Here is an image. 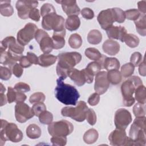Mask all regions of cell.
<instances>
[{"instance_id": "obj_1", "label": "cell", "mask_w": 146, "mask_h": 146, "mask_svg": "<svg viewBox=\"0 0 146 146\" xmlns=\"http://www.w3.org/2000/svg\"><path fill=\"white\" fill-rule=\"evenodd\" d=\"M60 78L56 80V86L55 88V98L65 105L76 106L80 97L76 88L63 82Z\"/></svg>"}, {"instance_id": "obj_2", "label": "cell", "mask_w": 146, "mask_h": 146, "mask_svg": "<svg viewBox=\"0 0 146 146\" xmlns=\"http://www.w3.org/2000/svg\"><path fill=\"white\" fill-rule=\"evenodd\" d=\"M58 62L56 73L59 78L64 80L68 76V72L78 64L82 59V55L78 52L60 53L58 55Z\"/></svg>"}, {"instance_id": "obj_3", "label": "cell", "mask_w": 146, "mask_h": 146, "mask_svg": "<svg viewBox=\"0 0 146 146\" xmlns=\"http://www.w3.org/2000/svg\"><path fill=\"white\" fill-rule=\"evenodd\" d=\"M23 137V133L13 123H9L6 120H1L0 145L2 146L6 141L9 140L13 143L21 141Z\"/></svg>"}, {"instance_id": "obj_4", "label": "cell", "mask_w": 146, "mask_h": 146, "mask_svg": "<svg viewBox=\"0 0 146 146\" xmlns=\"http://www.w3.org/2000/svg\"><path fill=\"white\" fill-rule=\"evenodd\" d=\"M143 84L142 80L139 76H130L121 86V92L123 96V104L125 107H131L135 103L133 94L137 87Z\"/></svg>"}, {"instance_id": "obj_5", "label": "cell", "mask_w": 146, "mask_h": 146, "mask_svg": "<svg viewBox=\"0 0 146 146\" xmlns=\"http://www.w3.org/2000/svg\"><path fill=\"white\" fill-rule=\"evenodd\" d=\"M145 117H136L129 131V137L133 140V145H145Z\"/></svg>"}, {"instance_id": "obj_6", "label": "cell", "mask_w": 146, "mask_h": 146, "mask_svg": "<svg viewBox=\"0 0 146 146\" xmlns=\"http://www.w3.org/2000/svg\"><path fill=\"white\" fill-rule=\"evenodd\" d=\"M1 48L6 50L8 55L16 62L20 60L25 49L12 36H7L1 41Z\"/></svg>"}, {"instance_id": "obj_7", "label": "cell", "mask_w": 146, "mask_h": 146, "mask_svg": "<svg viewBox=\"0 0 146 146\" xmlns=\"http://www.w3.org/2000/svg\"><path fill=\"white\" fill-rule=\"evenodd\" d=\"M88 106L84 101H79L76 107H65L61 110V114L65 117H70L78 122H82L86 119Z\"/></svg>"}, {"instance_id": "obj_8", "label": "cell", "mask_w": 146, "mask_h": 146, "mask_svg": "<svg viewBox=\"0 0 146 146\" xmlns=\"http://www.w3.org/2000/svg\"><path fill=\"white\" fill-rule=\"evenodd\" d=\"M74 130L72 124L66 120L52 122L48 124V131L52 136H67Z\"/></svg>"}, {"instance_id": "obj_9", "label": "cell", "mask_w": 146, "mask_h": 146, "mask_svg": "<svg viewBox=\"0 0 146 146\" xmlns=\"http://www.w3.org/2000/svg\"><path fill=\"white\" fill-rule=\"evenodd\" d=\"M42 26L46 30L60 31L65 29L64 19L63 17L58 15L56 13H51L43 17Z\"/></svg>"}, {"instance_id": "obj_10", "label": "cell", "mask_w": 146, "mask_h": 146, "mask_svg": "<svg viewBox=\"0 0 146 146\" xmlns=\"http://www.w3.org/2000/svg\"><path fill=\"white\" fill-rule=\"evenodd\" d=\"M38 29L35 24L31 22L27 23L17 33L18 42L23 46L27 44L34 38Z\"/></svg>"}, {"instance_id": "obj_11", "label": "cell", "mask_w": 146, "mask_h": 146, "mask_svg": "<svg viewBox=\"0 0 146 146\" xmlns=\"http://www.w3.org/2000/svg\"><path fill=\"white\" fill-rule=\"evenodd\" d=\"M32 108L24 102L17 103L15 106V117L21 123H25L34 116Z\"/></svg>"}, {"instance_id": "obj_12", "label": "cell", "mask_w": 146, "mask_h": 146, "mask_svg": "<svg viewBox=\"0 0 146 146\" xmlns=\"http://www.w3.org/2000/svg\"><path fill=\"white\" fill-rule=\"evenodd\" d=\"M38 5V2L36 1H18L16 2L15 7L17 10L18 17L22 19L29 18L31 10L36 8Z\"/></svg>"}, {"instance_id": "obj_13", "label": "cell", "mask_w": 146, "mask_h": 146, "mask_svg": "<svg viewBox=\"0 0 146 146\" xmlns=\"http://www.w3.org/2000/svg\"><path fill=\"white\" fill-rule=\"evenodd\" d=\"M132 121L131 114L125 108L118 109L115 114L114 123L116 128L125 129Z\"/></svg>"}, {"instance_id": "obj_14", "label": "cell", "mask_w": 146, "mask_h": 146, "mask_svg": "<svg viewBox=\"0 0 146 146\" xmlns=\"http://www.w3.org/2000/svg\"><path fill=\"white\" fill-rule=\"evenodd\" d=\"M110 86V82L107 79V72L99 71L95 75L94 90L99 95L104 94Z\"/></svg>"}, {"instance_id": "obj_15", "label": "cell", "mask_w": 146, "mask_h": 146, "mask_svg": "<svg viewBox=\"0 0 146 146\" xmlns=\"http://www.w3.org/2000/svg\"><path fill=\"white\" fill-rule=\"evenodd\" d=\"M97 20L102 29L106 30L112 26L115 22L113 13L111 9H107L101 11L98 17Z\"/></svg>"}, {"instance_id": "obj_16", "label": "cell", "mask_w": 146, "mask_h": 146, "mask_svg": "<svg viewBox=\"0 0 146 146\" xmlns=\"http://www.w3.org/2000/svg\"><path fill=\"white\" fill-rule=\"evenodd\" d=\"M124 129L116 128L109 135L108 140L110 144L114 146L124 145L127 138Z\"/></svg>"}, {"instance_id": "obj_17", "label": "cell", "mask_w": 146, "mask_h": 146, "mask_svg": "<svg viewBox=\"0 0 146 146\" xmlns=\"http://www.w3.org/2000/svg\"><path fill=\"white\" fill-rule=\"evenodd\" d=\"M57 3L61 4L63 11L68 16L78 15L80 13V9L75 0H63L56 1Z\"/></svg>"}, {"instance_id": "obj_18", "label": "cell", "mask_w": 146, "mask_h": 146, "mask_svg": "<svg viewBox=\"0 0 146 146\" xmlns=\"http://www.w3.org/2000/svg\"><path fill=\"white\" fill-rule=\"evenodd\" d=\"M106 33L110 39H118L123 42L124 38L127 35V31L123 26H112L106 30Z\"/></svg>"}, {"instance_id": "obj_19", "label": "cell", "mask_w": 146, "mask_h": 146, "mask_svg": "<svg viewBox=\"0 0 146 146\" xmlns=\"http://www.w3.org/2000/svg\"><path fill=\"white\" fill-rule=\"evenodd\" d=\"M102 66L103 69L107 71L111 70H118L120 67V62L116 58H108L102 55L101 58L98 60Z\"/></svg>"}, {"instance_id": "obj_20", "label": "cell", "mask_w": 146, "mask_h": 146, "mask_svg": "<svg viewBox=\"0 0 146 146\" xmlns=\"http://www.w3.org/2000/svg\"><path fill=\"white\" fill-rule=\"evenodd\" d=\"M119 43L112 39H107L103 44L102 48L103 51L110 55H115L120 51Z\"/></svg>"}, {"instance_id": "obj_21", "label": "cell", "mask_w": 146, "mask_h": 146, "mask_svg": "<svg viewBox=\"0 0 146 146\" xmlns=\"http://www.w3.org/2000/svg\"><path fill=\"white\" fill-rule=\"evenodd\" d=\"M68 76L78 86H82L86 83V78L82 70L71 68L68 72Z\"/></svg>"}, {"instance_id": "obj_22", "label": "cell", "mask_w": 146, "mask_h": 146, "mask_svg": "<svg viewBox=\"0 0 146 146\" xmlns=\"http://www.w3.org/2000/svg\"><path fill=\"white\" fill-rule=\"evenodd\" d=\"M66 35V30L60 31H54L52 36L53 42V47L55 50H58L63 48L65 45L64 37Z\"/></svg>"}, {"instance_id": "obj_23", "label": "cell", "mask_w": 146, "mask_h": 146, "mask_svg": "<svg viewBox=\"0 0 146 146\" xmlns=\"http://www.w3.org/2000/svg\"><path fill=\"white\" fill-rule=\"evenodd\" d=\"M57 56L48 54H43L38 56V64L47 67L54 64L57 60Z\"/></svg>"}, {"instance_id": "obj_24", "label": "cell", "mask_w": 146, "mask_h": 146, "mask_svg": "<svg viewBox=\"0 0 146 146\" xmlns=\"http://www.w3.org/2000/svg\"><path fill=\"white\" fill-rule=\"evenodd\" d=\"M80 25V20L78 15L68 16L66 20L64 26L66 29L70 31L76 30Z\"/></svg>"}, {"instance_id": "obj_25", "label": "cell", "mask_w": 146, "mask_h": 146, "mask_svg": "<svg viewBox=\"0 0 146 146\" xmlns=\"http://www.w3.org/2000/svg\"><path fill=\"white\" fill-rule=\"evenodd\" d=\"M38 44L41 51L44 54H49L54 48L52 38L48 35L42 38Z\"/></svg>"}, {"instance_id": "obj_26", "label": "cell", "mask_w": 146, "mask_h": 146, "mask_svg": "<svg viewBox=\"0 0 146 146\" xmlns=\"http://www.w3.org/2000/svg\"><path fill=\"white\" fill-rule=\"evenodd\" d=\"M146 16L145 14H141L139 18L135 21L136 29L137 32L141 36H145L146 35Z\"/></svg>"}, {"instance_id": "obj_27", "label": "cell", "mask_w": 146, "mask_h": 146, "mask_svg": "<svg viewBox=\"0 0 146 146\" xmlns=\"http://www.w3.org/2000/svg\"><path fill=\"white\" fill-rule=\"evenodd\" d=\"M26 133L29 138L35 139L39 138L41 136L42 131L38 125L35 124H31L27 127Z\"/></svg>"}, {"instance_id": "obj_28", "label": "cell", "mask_w": 146, "mask_h": 146, "mask_svg": "<svg viewBox=\"0 0 146 146\" xmlns=\"http://www.w3.org/2000/svg\"><path fill=\"white\" fill-rule=\"evenodd\" d=\"M87 41L91 44H98L102 40V34L96 29L91 30L87 34Z\"/></svg>"}, {"instance_id": "obj_29", "label": "cell", "mask_w": 146, "mask_h": 146, "mask_svg": "<svg viewBox=\"0 0 146 146\" xmlns=\"http://www.w3.org/2000/svg\"><path fill=\"white\" fill-rule=\"evenodd\" d=\"M107 76L108 82L113 85H116L121 81L122 76L118 70H111L107 72Z\"/></svg>"}, {"instance_id": "obj_30", "label": "cell", "mask_w": 146, "mask_h": 146, "mask_svg": "<svg viewBox=\"0 0 146 146\" xmlns=\"http://www.w3.org/2000/svg\"><path fill=\"white\" fill-rule=\"evenodd\" d=\"M99 137V134L95 129L91 128L88 130H87L84 134L83 135V141L84 143L88 144H91L95 143Z\"/></svg>"}, {"instance_id": "obj_31", "label": "cell", "mask_w": 146, "mask_h": 146, "mask_svg": "<svg viewBox=\"0 0 146 146\" xmlns=\"http://www.w3.org/2000/svg\"><path fill=\"white\" fill-rule=\"evenodd\" d=\"M10 1H0V13L4 17H10L14 13V9L10 5Z\"/></svg>"}, {"instance_id": "obj_32", "label": "cell", "mask_w": 146, "mask_h": 146, "mask_svg": "<svg viewBox=\"0 0 146 146\" xmlns=\"http://www.w3.org/2000/svg\"><path fill=\"white\" fill-rule=\"evenodd\" d=\"M145 87L143 85H140L136 87L135 91V99H136L138 103L145 104L146 102V92Z\"/></svg>"}, {"instance_id": "obj_33", "label": "cell", "mask_w": 146, "mask_h": 146, "mask_svg": "<svg viewBox=\"0 0 146 146\" xmlns=\"http://www.w3.org/2000/svg\"><path fill=\"white\" fill-rule=\"evenodd\" d=\"M68 42L71 48L74 49H77L80 47L82 44L83 40L81 36L79 34L74 33L70 35Z\"/></svg>"}, {"instance_id": "obj_34", "label": "cell", "mask_w": 146, "mask_h": 146, "mask_svg": "<svg viewBox=\"0 0 146 146\" xmlns=\"http://www.w3.org/2000/svg\"><path fill=\"white\" fill-rule=\"evenodd\" d=\"M139 38L132 34H127L123 40V42H125V44L131 48L137 47L139 44Z\"/></svg>"}, {"instance_id": "obj_35", "label": "cell", "mask_w": 146, "mask_h": 146, "mask_svg": "<svg viewBox=\"0 0 146 146\" xmlns=\"http://www.w3.org/2000/svg\"><path fill=\"white\" fill-rule=\"evenodd\" d=\"M85 55L90 59L98 61L102 56V54L100 51L94 47H89L85 50Z\"/></svg>"}, {"instance_id": "obj_36", "label": "cell", "mask_w": 146, "mask_h": 146, "mask_svg": "<svg viewBox=\"0 0 146 146\" xmlns=\"http://www.w3.org/2000/svg\"><path fill=\"white\" fill-rule=\"evenodd\" d=\"M134 70V66L131 63H127L121 66L120 73L124 78H129L133 74Z\"/></svg>"}, {"instance_id": "obj_37", "label": "cell", "mask_w": 146, "mask_h": 146, "mask_svg": "<svg viewBox=\"0 0 146 146\" xmlns=\"http://www.w3.org/2000/svg\"><path fill=\"white\" fill-rule=\"evenodd\" d=\"M85 68L90 73L94 76L96 75V74L99 71H100V70L103 69V67L99 61H95L89 63Z\"/></svg>"}, {"instance_id": "obj_38", "label": "cell", "mask_w": 146, "mask_h": 146, "mask_svg": "<svg viewBox=\"0 0 146 146\" xmlns=\"http://www.w3.org/2000/svg\"><path fill=\"white\" fill-rule=\"evenodd\" d=\"M115 22L121 23H123L125 19V15L124 11L120 8L114 7L112 8Z\"/></svg>"}, {"instance_id": "obj_39", "label": "cell", "mask_w": 146, "mask_h": 146, "mask_svg": "<svg viewBox=\"0 0 146 146\" xmlns=\"http://www.w3.org/2000/svg\"><path fill=\"white\" fill-rule=\"evenodd\" d=\"M39 120L43 124H50L52 122L53 115L48 111H44L39 116Z\"/></svg>"}, {"instance_id": "obj_40", "label": "cell", "mask_w": 146, "mask_h": 146, "mask_svg": "<svg viewBox=\"0 0 146 146\" xmlns=\"http://www.w3.org/2000/svg\"><path fill=\"white\" fill-rule=\"evenodd\" d=\"M133 112L136 117H142L145 115V104L137 103L133 108Z\"/></svg>"}, {"instance_id": "obj_41", "label": "cell", "mask_w": 146, "mask_h": 146, "mask_svg": "<svg viewBox=\"0 0 146 146\" xmlns=\"http://www.w3.org/2000/svg\"><path fill=\"white\" fill-rule=\"evenodd\" d=\"M125 15V19L131 21H136L137 20L141 15L140 11L136 9H129L124 11Z\"/></svg>"}, {"instance_id": "obj_42", "label": "cell", "mask_w": 146, "mask_h": 146, "mask_svg": "<svg viewBox=\"0 0 146 146\" xmlns=\"http://www.w3.org/2000/svg\"><path fill=\"white\" fill-rule=\"evenodd\" d=\"M54 13H56L55 9L54 6L51 3H44L40 7V15L42 17H44L47 14Z\"/></svg>"}, {"instance_id": "obj_43", "label": "cell", "mask_w": 146, "mask_h": 146, "mask_svg": "<svg viewBox=\"0 0 146 146\" xmlns=\"http://www.w3.org/2000/svg\"><path fill=\"white\" fill-rule=\"evenodd\" d=\"M46 97L44 94L41 92H36L33 94L30 98L29 102L31 104H34L38 102H44Z\"/></svg>"}, {"instance_id": "obj_44", "label": "cell", "mask_w": 146, "mask_h": 146, "mask_svg": "<svg viewBox=\"0 0 146 146\" xmlns=\"http://www.w3.org/2000/svg\"><path fill=\"white\" fill-rule=\"evenodd\" d=\"M12 70L7 67L0 66V78L3 80H9L12 75Z\"/></svg>"}, {"instance_id": "obj_45", "label": "cell", "mask_w": 146, "mask_h": 146, "mask_svg": "<svg viewBox=\"0 0 146 146\" xmlns=\"http://www.w3.org/2000/svg\"><path fill=\"white\" fill-rule=\"evenodd\" d=\"M143 62V56L140 52H133L130 58V63H131L134 67L139 66Z\"/></svg>"}, {"instance_id": "obj_46", "label": "cell", "mask_w": 146, "mask_h": 146, "mask_svg": "<svg viewBox=\"0 0 146 146\" xmlns=\"http://www.w3.org/2000/svg\"><path fill=\"white\" fill-rule=\"evenodd\" d=\"M32 110L34 113V115L36 116L39 117L42 112L46 110V107L43 102H38L34 104L32 107Z\"/></svg>"}, {"instance_id": "obj_47", "label": "cell", "mask_w": 146, "mask_h": 146, "mask_svg": "<svg viewBox=\"0 0 146 146\" xmlns=\"http://www.w3.org/2000/svg\"><path fill=\"white\" fill-rule=\"evenodd\" d=\"M86 119L91 125H94L96 122V115L93 109L88 108L86 116Z\"/></svg>"}, {"instance_id": "obj_48", "label": "cell", "mask_w": 146, "mask_h": 146, "mask_svg": "<svg viewBox=\"0 0 146 146\" xmlns=\"http://www.w3.org/2000/svg\"><path fill=\"white\" fill-rule=\"evenodd\" d=\"M51 142L53 145L64 146L67 143L66 136H52L51 138Z\"/></svg>"}, {"instance_id": "obj_49", "label": "cell", "mask_w": 146, "mask_h": 146, "mask_svg": "<svg viewBox=\"0 0 146 146\" xmlns=\"http://www.w3.org/2000/svg\"><path fill=\"white\" fill-rule=\"evenodd\" d=\"M6 96L7 99V102L9 103L15 102L16 100L17 91L14 89V88H13L10 86L7 88V92Z\"/></svg>"}, {"instance_id": "obj_50", "label": "cell", "mask_w": 146, "mask_h": 146, "mask_svg": "<svg viewBox=\"0 0 146 146\" xmlns=\"http://www.w3.org/2000/svg\"><path fill=\"white\" fill-rule=\"evenodd\" d=\"M14 89L17 91L25 93L30 91V87L27 83H25L24 82H19L15 84L14 86Z\"/></svg>"}, {"instance_id": "obj_51", "label": "cell", "mask_w": 146, "mask_h": 146, "mask_svg": "<svg viewBox=\"0 0 146 146\" xmlns=\"http://www.w3.org/2000/svg\"><path fill=\"white\" fill-rule=\"evenodd\" d=\"M82 16L86 19H92L94 17V13L89 7H84L80 11Z\"/></svg>"}, {"instance_id": "obj_52", "label": "cell", "mask_w": 146, "mask_h": 146, "mask_svg": "<svg viewBox=\"0 0 146 146\" xmlns=\"http://www.w3.org/2000/svg\"><path fill=\"white\" fill-rule=\"evenodd\" d=\"M100 101V96L99 95L96 93H93L92 95L90 96L88 99V103L91 105V106H96Z\"/></svg>"}, {"instance_id": "obj_53", "label": "cell", "mask_w": 146, "mask_h": 146, "mask_svg": "<svg viewBox=\"0 0 146 146\" xmlns=\"http://www.w3.org/2000/svg\"><path fill=\"white\" fill-rule=\"evenodd\" d=\"M11 70L13 74L17 78H20L23 72V67L20 65L19 63H17L14 65Z\"/></svg>"}, {"instance_id": "obj_54", "label": "cell", "mask_w": 146, "mask_h": 146, "mask_svg": "<svg viewBox=\"0 0 146 146\" xmlns=\"http://www.w3.org/2000/svg\"><path fill=\"white\" fill-rule=\"evenodd\" d=\"M29 18L35 22L39 21L40 18V13H39V10L36 8L31 9L29 14Z\"/></svg>"}, {"instance_id": "obj_55", "label": "cell", "mask_w": 146, "mask_h": 146, "mask_svg": "<svg viewBox=\"0 0 146 146\" xmlns=\"http://www.w3.org/2000/svg\"><path fill=\"white\" fill-rule=\"evenodd\" d=\"M19 64L23 68H27L30 67L33 64L28 59L27 56H22L19 60Z\"/></svg>"}, {"instance_id": "obj_56", "label": "cell", "mask_w": 146, "mask_h": 146, "mask_svg": "<svg viewBox=\"0 0 146 146\" xmlns=\"http://www.w3.org/2000/svg\"><path fill=\"white\" fill-rule=\"evenodd\" d=\"M47 35H48V34L45 31H44L42 29H38L35 34L34 38H35L36 41L38 42V43H39V42H40L41 39Z\"/></svg>"}, {"instance_id": "obj_57", "label": "cell", "mask_w": 146, "mask_h": 146, "mask_svg": "<svg viewBox=\"0 0 146 146\" xmlns=\"http://www.w3.org/2000/svg\"><path fill=\"white\" fill-rule=\"evenodd\" d=\"M27 57L30 60L32 64H38V57L33 52H27Z\"/></svg>"}, {"instance_id": "obj_58", "label": "cell", "mask_w": 146, "mask_h": 146, "mask_svg": "<svg viewBox=\"0 0 146 146\" xmlns=\"http://www.w3.org/2000/svg\"><path fill=\"white\" fill-rule=\"evenodd\" d=\"M82 70L84 73V76H85V78H86V83H87L88 84L91 83L94 80V76L93 75H92L91 73H90L86 68H84Z\"/></svg>"}, {"instance_id": "obj_59", "label": "cell", "mask_w": 146, "mask_h": 146, "mask_svg": "<svg viewBox=\"0 0 146 146\" xmlns=\"http://www.w3.org/2000/svg\"><path fill=\"white\" fill-rule=\"evenodd\" d=\"M26 98H27L26 95L23 92L17 91L16 100L15 101L16 103L18 102H24L26 100Z\"/></svg>"}, {"instance_id": "obj_60", "label": "cell", "mask_w": 146, "mask_h": 146, "mask_svg": "<svg viewBox=\"0 0 146 146\" xmlns=\"http://www.w3.org/2000/svg\"><path fill=\"white\" fill-rule=\"evenodd\" d=\"M138 6V10L140 11L141 14H145L146 12V1H139L137 3Z\"/></svg>"}, {"instance_id": "obj_61", "label": "cell", "mask_w": 146, "mask_h": 146, "mask_svg": "<svg viewBox=\"0 0 146 146\" xmlns=\"http://www.w3.org/2000/svg\"><path fill=\"white\" fill-rule=\"evenodd\" d=\"M139 72L140 75L143 76H145L146 75V72H145V58H144L143 62L141 63V64L139 66Z\"/></svg>"}, {"instance_id": "obj_62", "label": "cell", "mask_w": 146, "mask_h": 146, "mask_svg": "<svg viewBox=\"0 0 146 146\" xmlns=\"http://www.w3.org/2000/svg\"><path fill=\"white\" fill-rule=\"evenodd\" d=\"M0 103H1V106H3L5 105L7 102V96H6L4 93H0Z\"/></svg>"}, {"instance_id": "obj_63", "label": "cell", "mask_w": 146, "mask_h": 146, "mask_svg": "<svg viewBox=\"0 0 146 146\" xmlns=\"http://www.w3.org/2000/svg\"><path fill=\"white\" fill-rule=\"evenodd\" d=\"M1 90H0V93H4L5 92V91H6V88H5V87L3 86V85L2 84V83H1Z\"/></svg>"}]
</instances>
